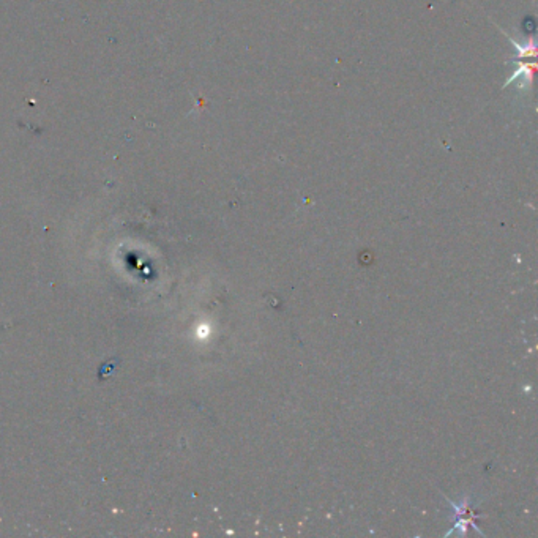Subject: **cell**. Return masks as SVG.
I'll use <instances>...</instances> for the list:
<instances>
[{"instance_id": "1", "label": "cell", "mask_w": 538, "mask_h": 538, "mask_svg": "<svg viewBox=\"0 0 538 538\" xmlns=\"http://www.w3.org/2000/svg\"><path fill=\"white\" fill-rule=\"evenodd\" d=\"M449 504L453 505V509L456 511V516H458V521H456L455 529H460L461 534H466V529L467 528H472L475 530H479V525H477V521H475V518H477L475 513L467 505L466 500H463L460 505H456L453 500H449ZM451 530H453V529H451ZM451 530L449 532V535L451 534Z\"/></svg>"}]
</instances>
